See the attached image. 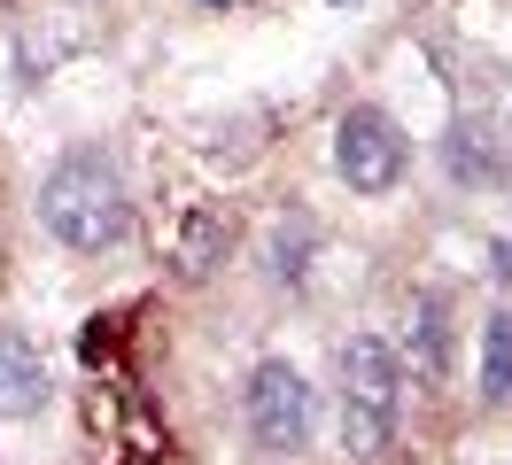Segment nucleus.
I'll return each instance as SVG.
<instances>
[{
	"label": "nucleus",
	"instance_id": "1",
	"mask_svg": "<svg viewBox=\"0 0 512 465\" xmlns=\"http://www.w3.org/2000/svg\"><path fill=\"white\" fill-rule=\"evenodd\" d=\"M39 217H47V233L70 248H86V256H101V248L125 241L132 225V202H125V179H117V163L94 148L63 155L55 171H47V186H39Z\"/></svg>",
	"mask_w": 512,
	"mask_h": 465
},
{
	"label": "nucleus",
	"instance_id": "2",
	"mask_svg": "<svg viewBox=\"0 0 512 465\" xmlns=\"http://www.w3.org/2000/svg\"><path fill=\"white\" fill-rule=\"evenodd\" d=\"M396 396H404V365H396V349L373 341V334L342 341V450L381 458L388 434H396Z\"/></svg>",
	"mask_w": 512,
	"mask_h": 465
},
{
	"label": "nucleus",
	"instance_id": "3",
	"mask_svg": "<svg viewBox=\"0 0 512 465\" xmlns=\"http://www.w3.org/2000/svg\"><path fill=\"white\" fill-rule=\"evenodd\" d=\"M334 171L357 186V194H388L396 171H404V132L381 117V109H350L334 124Z\"/></svg>",
	"mask_w": 512,
	"mask_h": 465
},
{
	"label": "nucleus",
	"instance_id": "4",
	"mask_svg": "<svg viewBox=\"0 0 512 465\" xmlns=\"http://www.w3.org/2000/svg\"><path fill=\"white\" fill-rule=\"evenodd\" d=\"M249 434L264 450H303V434H311V388L280 357L249 372Z\"/></svg>",
	"mask_w": 512,
	"mask_h": 465
},
{
	"label": "nucleus",
	"instance_id": "5",
	"mask_svg": "<svg viewBox=\"0 0 512 465\" xmlns=\"http://www.w3.org/2000/svg\"><path fill=\"white\" fill-rule=\"evenodd\" d=\"M86 427H94L101 442H117V450H125L117 465H156V458H163L156 411L132 396L125 380H94V388H86Z\"/></svg>",
	"mask_w": 512,
	"mask_h": 465
},
{
	"label": "nucleus",
	"instance_id": "6",
	"mask_svg": "<svg viewBox=\"0 0 512 465\" xmlns=\"http://www.w3.org/2000/svg\"><path fill=\"white\" fill-rule=\"evenodd\" d=\"M225 248H233V210L225 202H179L171 233H163V264L179 279H210L225 264Z\"/></svg>",
	"mask_w": 512,
	"mask_h": 465
},
{
	"label": "nucleus",
	"instance_id": "7",
	"mask_svg": "<svg viewBox=\"0 0 512 465\" xmlns=\"http://www.w3.org/2000/svg\"><path fill=\"white\" fill-rule=\"evenodd\" d=\"M39 403H47V357H39V341L0 326V411L8 419H39Z\"/></svg>",
	"mask_w": 512,
	"mask_h": 465
},
{
	"label": "nucleus",
	"instance_id": "8",
	"mask_svg": "<svg viewBox=\"0 0 512 465\" xmlns=\"http://www.w3.org/2000/svg\"><path fill=\"white\" fill-rule=\"evenodd\" d=\"M404 357H412L419 388H435L450 372V326H443V303H435V295H419L412 318H404Z\"/></svg>",
	"mask_w": 512,
	"mask_h": 465
},
{
	"label": "nucleus",
	"instance_id": "9",
	"mask_svg": "<svg viewBox=\"0 0 512 465\" xmlns=\"http://www.w3.org/2000/svg\"><path fill=\"white\" fill-rule=\"evenodd\" d=\"M450 179H458V186H497V179H505L489 124H458V132H450Z\"/></svg>",
	"mask_w": 512,
	"mask_h": 465
},
{
	"label": "nucleus",
	"instance_id": "10",
	"mask_svg": "<svg viewBox=\"0 0 512 465\" xmlns=\"http://www.w3.org/2000/svg\"><path fill=\"white\" fill-rule=\"evenodd\" d=\"M512 396V318L497 310L481 326V403H505Z\"/></svg>",
	"mask_w": 512,
	"mask_h": 465
}]
</instances>
